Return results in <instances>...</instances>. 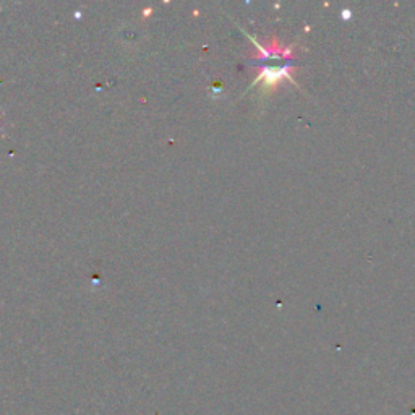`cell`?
Wrapping results in <instances>:
<instances>
[{
  "label": "cell",
  "instance_id": "cell-1",
  "mask_svg": "<svg viewBox=\"0 0 415 415\" xmlns=\"http://www.w3.org/2000/svg\"><path fill=\"white\" fill-rule=\"evenodd\" d=\"M285 75V70L284 68H268L265 70V73L261 75L258 78V81H263V90H266V88H271L277 83V81L282 80V77Z\"/></svg>",
  "mask_w": 415,
  "mask_h": 415
}]
</instances>
